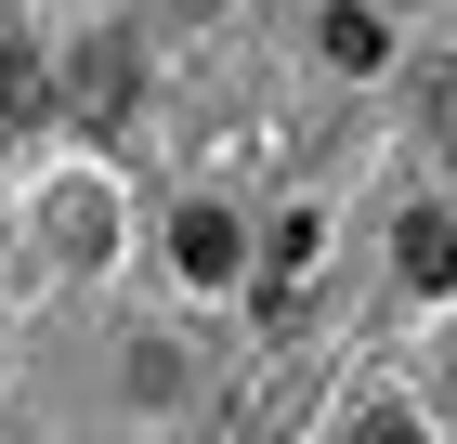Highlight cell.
Listing matches in <instances>:
<instances>
[{
	"label": "cell",
	"instance_id": "7a4b0ae2",
	"mask_svg": "<svg viewBox=\"0 0 457 444\" xmlns=\"http://www.w3.org/2000/svg\"><path fill=\"white\" fill-rule=\"evenodd\" d=\"M314 406V353H275V366L248 379V406L222 418V444H287V418Z\"/></svg>",
	"mask_w": 457,
	"mask_h": 444
},
{
	"label": "cell",
	"instance_id": "ba28073f",
	"mask_svg": "<svg viewBox=\"0 0 457 444\" xmlns=\"http://www.w3.org/2000/svg\"><path fill=\"white\" fill-rule=\"evenodd\" d=\"M0 118H39V53H27L13 13H0Z\"/></svg>",
	"mask_w": 457,
	"mask_h": 444
},
{
	"label": "cell",
	"instance_id": "8992f818",
	"mask_svg": "<svg viewBox=\"0 0 457 444\" xmlns=\"http://www.w3.org/2000/svg\"><path fill=\"white\" fill-rule=\"evenodd\" d=\"M392 262H405V288H457V209H405Z\"/></svg>",
	"mask_w": 457,
	"mask_h": 444
},
{
	"label": "cell",
	"instance_id": "52a82bcc",
	"mask_svg": "<svg viewBox=\"0 0 457 444\" xmlns=\"http://www.w3.org/2000/svg\"><path fill=\"white\" fill-rule=\"evenodd\" d=\"M66 105L92 118V131H118V105H131V53H118V39H92V53H79V79H66Z\"/></svg>",
	"mask_w": 457,
	"mask_h": 444
},
{
	"label": "cell",
	"instance_id": "5b68a950",
	"mask_svg": "<svg viewBox=\"0 0 457 444\" xmlns=\"http://www.w3.org/2000/svg\"><path fill=\"white\" fill-rule=\"evenodd\" d=\"M314 53H327L340 79H366V66H392V27L366 13V0H327V13H314Z\"/></svg>",
	"mask_w": 457,
	"mask_h": 444
},
{
	"label": "cell",
	"instance_id": "8fae6325",
	"mask_svg": "<svg viewBox=\"0 0 457 444\" xmlns=\"http://www.w3.org/2000/svg\"><path fill=\"white\" fill-rule=\"evenodd\" d=\"M445 418H457V366H445Z\"/></svg>",
	"mask_w": 457,
	"mask_h": 444
},
{
	"label": "cell",
	"instance_id": "277c9868",
	"mask_svg": "<svg viewBox=\"0 0 457 444\" xmlns=\"http://www.w3.org/2000/svg\"><path fill=\"white\" fill-rule=\"evenodd\" d=\"M405 105H419V144H431V171L457 183V66H445V53H419V66H405Z\"/></svg>",
	"mask_w": 457,
	"mask_h": 444
},
{
	"label": "cell",
	"instance_id": "6da1fadb",
	"mask_svg": "<svg viewBox=\"0 0 457 444\" xmlns=\"http://www.w3.org/2000/svg\"><path fill=\"white\" fill-rule=\"evenodd\" d=\"M170 262H183V288H236V262H248V222L222 197H183L170 209Z\"/></svg>",
	"mask_w": 457,
	"mask_h": 444
},
{
	"label": "cell",
	"instance_id": "30bf717a",
	"mask_svg": "<svg viewBox=\"0 0 457 444\" xmlns=\"http://www.w3.org/2000/svg\"><path fill=\"white\" fill-rule=\"evenodd\" d=\"M170 13H196V27H210V13H222V0H170Z\"/></svg>",
	"mask_w": 457,
	"mask_h": 444
},
{
	"label": "cell",
	"instance_id": "9c48e42d",
	"mask_svg": "<svg viewBox=\"0 0 457 444\" xmlns=\"http://www.w3.org/2000/svg\"><path fill=\"white\" fill-rule=\"evenodd\" d=\"M53 236H66V248H92V262H105V183H92V197H53Z\"/></svg>",
	"mask_w": 457,
	"mask_h": 444
},
{
	"label": "cell",
	"instance_id": "3957f363",
	"mask_svg": "<svg viewBox=\"0 0 457 444\" xmlns=\"http://www.w3.org/2000/svg\"><path fill=\"white\" fill-rule=\"evenodd\" d=\"M327 262V209H287V222H262V314H287L301 288H314Z\"/></svg>",
	"mask_w": 457,
	"mask_h": 444
}]
</instances>
